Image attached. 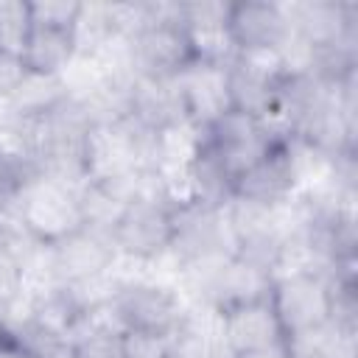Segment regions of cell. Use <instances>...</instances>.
Masks as SVG:
<instances>
[{
    "label": "cell",
    "mask_w": 358,
    "mask_h": 358,
    "mask_svg": "<svg viewBox=\"0 0 358 358\" xmlns=\"http://www.w3.org/2000/svg\"><path fill=\"white\" fill-rule=\"evenodd\" d=\"M129 67L137 78H179L199 64L190 31L182 22L179 3L143 6L140 28L126 39Z\"/></svg>",
    "instance_id": "obj_1"
},
{
    "label": "cell",
    "mask_w": 358,
    "mask_h": 358,
    "mask_svg": "<svg viewBox=\"0 0 358 358\" xmlns=\"http://www.w3.org/2000/svg\"><path fill=\"white\" fill-rule=\"evenodd\" d=\"M84 3H25L20 56L34 76H64L78 56V20Z\"/></svg>",
    "instance_id": "obj_2"
},
{
    "label": "cell",
    "mask_w": 358,
    "mask_h": 358,
    "mask_svg": "<svg viewBox=\"0 0 358 358\" xmlns=\"http://www.w3.org/2000/svg\"><path fill=\"white\" fill-rule=\"evenodd\" d=\"M268 302L288 344L319 336L327 330L333 310L327 268H288L274 274Z\"/></svg>",
    "instance_id": "obj_3"
},
{
    "label": "cell",
    "mask_w": 358,
    "mask_h": 358,
    "mask_svg": "<svg viewBox=\"0 0 358 358\" xmlns=\"http://www.w3.org/2000/svg\"><path fill=\"white\" fill-rule=\"evenodd\" d=\"M78 187L81 185H70L39 173L20 190L14 201V213L39 249H48L64 235L84 227L78 207Z\"/></svg>",
    "instance_id": "obj_4"
},
{
    "label": "cell",
    "mask_w": 358,
    "mask_h": 358,
    "mask_svg": "<svg viewBox=\"0 0 358 358\" xmlns=\"http://www.w3.org/2000/svg\"><path fill=\"white\" fill-rule=\"evenodd\" d=\"M106 310L112 322L126 333L176 338L187 327V316L179 296L168 285H157V282L117 285L109 294Z\"/></svg>",
    "instance_id": "obj_5"
},
{
    "label": "cell",
    "mask_w": 358,
    "mask_h": 358,
    "mask_svg": "<svg viewBox=\"0 0 358 358\" xmlns=\"http://www.w3.org/2000/svg\"><path fill=\"white\" fill-rule=\"evenodd\" d=\"M109 238L117 255L157 260L173 243V201L168 196H137L115 218Z\"/></svg>",
    "instance_id": "obj_6"
},
{
    "label": "cell",
    "mask_w": 358,
    "mask_h": 358,
    "mask_svg": "<svg viewBox=\"0 0 358 358\" xmlns=\"http://www.w3.org/2000/svg\"><path fill=\"white\" fill-rule=\"evenodd\" d=\"M299 182V157H296V140L291 137H274L268 148L235 176L232 182V199L249 201L257 207H282L291 201V193Z\"/></svg>",
    "instance_id": "obj_7"
},
{
    "label": "cell",
    "mask_w": 358,
    "mask_h": 358,
    "mask_svg": "<svg viewBox=\"0 0 358 358\" xmlns=\"http://www.w3.org/2000/svg\"><path fill=\"white\" fill-rule=\"evenodd\" d=\"M224 34L235 56L246 53H280L291 39L288 6L243 0L224 6Z\"/></svg>",
    "instance_id": "obj_8"
},
{
    "label": "cell",
    "mask_w": 358,
    "mask_h": 358,
    "mask_svg": "<svg viewBox=\"0 0 358 358\" xmlns=\"http://www.w3.org/2000/svg\"><path fill=\"white\" fill-rule=\"evenodd\" d=\"M45 252H48L53 282L56 285H76V288L101 280L117 257L112 238L106 232L92 229V227H81V229L64 235L62 241H56Z\"/></svg>",
    "instance_id": "obj_9"
},
{
    "label": "cell",
    "mask_w": 358,
    "mask_h": 358,
    "mask_svg": "<svg viewBox=\"0 0 358 358\" xmlns=\"http://www.w3.org/2000/svg\"><path fill=\"white\" fill-rule=\"evenodd\" d=\"M218 322H221V341H224L227 355L288 347L268 296L218 310Z\"/></svg>",
    "instance_id": "obj_10"
},
{
    "label": "cell",
    "mask_w": 358,
    "mask_h": 358,
    "mask_svg": "<svg viewBox=\"0 0 358 358\" xmlns=\"http://www.w3.org/2000/svg\"><path fill=\"white\" fill-rule=\"evenodd\" d=\"M271 274L252 266V263H243L232 255H227L221 263L210 266L207 268V277H204V296L210 299L213 310H227L232 305H241V302H252V299H260V296H268V288H271Z\"/></svg>",
    "instance_id": "obj_11"
},
{
    "label": "cell",
    "mask_w": 358,
    "mask_h": 358,
    "mask_svg": "<svg viewBox=\"0 0 358 358\" xmlns=\"http://www.w3.org/2000/svg\"><path fill=\"white\" fill-rule=\"evenodd\" d=\"M95 313L70 336L67 358H123V330L115 322L95 319Z\"/></svg>",
    "instance_id": "obj_12"
},
{
    "label": "cell",
    "mask_w": 358,
    "mask_h": 358,
    "mask_svg": "<svg viewBox=\"0 0 358 358\" xmlns=\"http://www.w3.org/2000/svg\"><path fill=\"white\" fill-rule=\"evenodd\" d=\"M28 78V67L20 56V50L3 48L0 45V98H11L14 90Z\"/></svg>",
    "instance_id": "obj_13"
},
{
    "label": "cell",
    "mask_w": 358,
    "mask_h": 358,
    "mask_svg": "<svg viewBox=\"0 0 358 358\" xmlns=\"http://www.w3.org/2000/svg\"><path fill=\"white\" fill-rule=\"evenodd\" d=\"M22 271H25V263L14 252L0 246V302L8 305L14 299V294L22 285Z\"/></svg>",
    "instance_id": "obj_14"
},
{
    "label": "cell",
    "mask_w": 358,
    "mask_h": 358,
    "mask_svg": "<svg viewBox=\"0 0 358 358\" xmlns=\"http://www.w3.org/2000/svg\"><path fill=\"white\" fill-rule=\"evenodd\" d=\"M0 358H36V355L17 338V333L11 330L8 319L0 324Z\"/></svg>",
    "instance_id": "obj_15"
},
{
    "label": "cell",
    "mask_w": 358,
    "mask_h": 358,
    "mask_svg": "<svg viewBox=\"0 0 358 358\" xmlns=\"http://www.w3.org/2000/svg\"><path fill=\"white\" fill-rule=\"evenodd\" d=\"M229 358H288V347H271V350H255V352H241Z\"/></svg>",
    "instance_id": "obj_16"
},
{
    "label": "cell",
    "mask_w": 358,
    "mask_h": 358,
    "mask_svg": "<svg viewBox=\"0 0 358 358\" xmlns=\"http://www.w3.org/2000/svg\"><path fill=\"white\" fill-rule=\"evenodd\" d=\"M6 310H8V305H6V302H0V324L6 322Z\"/></svg>",
    "instance_id": "obj_17"
},
{
    "label": "cell",
    "mask_w": 358,
    "mask_h": 358,
    "mask_svg": "<svg viewBox=\"0 0 358 358\" xmlns=\"http://www.w3.org/2000/svg\"><path fill=\"white\" fill-rule=\"evenodd\" d=\"M0 101H3V98H0Z\"/></svg>",
    "instance_id": "obj_18"
}]
</instances>
